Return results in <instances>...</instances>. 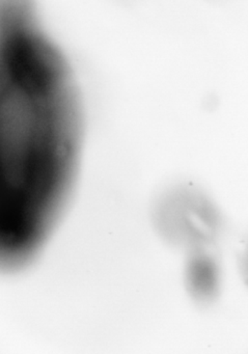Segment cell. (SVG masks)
I'll return each mask as SVG.
<instances>
[{"mask_svg": "<svg viewBox=\"0 0 248 354\" xmlns=\"http://www.w3.org/2000/svg\"><path fill=\"white\" fill-rule=\"evenodd\" d=\"M189 281L192 291L200 296H210L216 287V271L208 259H196L189 269Z\"/></svg>", "mask_w": 248, "mask_h": 354, "instance_id": "6da1fadb", "label": "cell"}]
</instances>
